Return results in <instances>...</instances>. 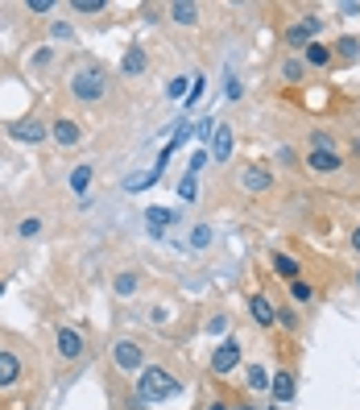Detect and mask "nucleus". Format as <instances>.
I'll list each match as a JSON object with an SVG mask.
<instances>
[{"label":"nucleus","mask_w":360,"mask_h":410,"mask_svg":"<svg viewBox=\"0 0 360 410\" xmlns=\"http://www.w3.org/2000/svg\"><path fill=\"white\" fill-rule=\"evenodd\" d=\"M178 394H182V382H178L170 369H145L141 382H137V398H141L145 407L170 402V398H178Z\"/></svg>","instance_id":"obj_1"},{"label":"nucleus","mask_w":360,"mask_h":410,"mask_svg":"<svg viewBox=\"0 0 360 410\" xmlns=\"http://www.w3.org/2000/svg\"><path fill=\"white\" fill-rule=\"evenodd\" d=\"M70 95H75L79 104H100V100L108 95V75H104L100 66H79V71L70 75Z\"/></svg>","instance_id":"obj_2"},{"label":"nucleus","mask_w":360,"mask_h":410,"mask_svg":"<svg viewBox=\"0 0 360 410\" xmlns=\"http://www.w3.org/2000/svg\"><path fill=\"white\" fill-rule=\"evenodd\" d=\"M236 183H240L245 195H269L274 191V170L261 166V162H245L240 174H236Z\"/></svg>","instance_id":"obj_3"},{"label":"nucleus","mask_w":360,"mask_h":410,"mask_svg":"<svg viewBox=\"0 0 360 410\" xmlns=\"http://www.w3.org/2000/svg\"><path fill=\"white\" fill-rule=\"evenodd\" d=\"M112 361H116L120 373H137V369L145 365V348H141L137 340H116V344H112Z\"/></svg>","instance_id":"obj_4"},{"label":"nucleus","mask_w":360,"mask_h":410,"mask_svg":"<svg viewBox=\"0 0 360 410\" xmlns=\"http://www.w3.org/2000/svg\"><path fill=\"white\" fill-rule=\"evenodd\" d=\"M236 365H240V344H236V340H224V344L211 353V373H216V378H228Z\"/></svg>","instance_id":"obj_5"},{"label":"nucleus","mask_w":360,"mask_h":410,"mask_svg":"<svg viewBox=\"0 0 360 410\" xmlns=\"http://www.w3.org/2000/svg\"><path fill=\"white\" fill-rule=\"evenodd\" d=\"M8 137H12V141H29V145H37V141L50 137V129H46L41 120L29 116V120H12V124H8Z\"/></svg>","instance_id":"obj_6"},{"label":"nucleus","mask_w":360,"mask_h":410,"mask_svg":"<svg viewBox=\"0 0 360 410\" xmlns=\"http://www.w3.org/2000/svg\"><path fill=\"white\" fill-rule=\"evenodd\" d=\"M319 29H323V17L307 12V17H303L299 25H290V29H286V46H294V50H299V46H303V41H307L311 33H319Z\"/></svg>","instance_id":"obj_7"},{"label":"nucleus","mask_w":360,"mask_h":410,"mask_svg":"<svg viewBox=\"0 0 360 410\" xmlns=\"http://www.w3.org/2000/svg\"><path fill=\"white\" fill-rule=\"evenodd\" d=\"M307 166H311L315 174H336V170L344 166V158H340V149H311V153H307Z\"/></svg>","instance_id":"obj_8"},{"label":"nucleus","mask_w":360,"mask_h":410,"mask_svg":"<svg viewBox=\"0 0 360 410\" xmlns=\"http://www.w3.org/2000/svg\"><path fill=\"white\" fill-rule=\"evenodd\" d=\"M54 344H58V357H62V361H79V357H83V336H79L75 328H58Z\"/></svg>","instance_id":"obj_9"},{"label":"nucleus","mask_w":360,"mask_h":410,"mask_svg":"<svg viewBox=\"0 0 360 410\" xmlns=\"http://www.w3.org/2000/svg\"><path fill=\"white\" fill-rule=\"evenodd\" d=\"M50 137L62 145V149H70V145H79V137H83V129L75 124V120H66V116H58L54 124H50Z\"/></svg>","instance_id":"obj_10"},{"label":"nucleus","mask_w":360,"mask_h":410,"mask_svg":"<svg viewBox=\"0 0 360 410\" xmlns=\"http://www.w3.org/2000/svg\"><path fill=\"white\" fill-rule=\"evenodd\" d=\"M249 315H253V324H257V328H274V324H278V307H274L265 295H253Z\"/></svg>","instance_id":"obj_11"},{"label":"nucleus","mask_w":360,"mask_h":410,"mask_svg":"<svg viewBox=\"0 0 360 410\" xmlns=\"http://www.w3.org/2000/svg\"><path fill=\"white\" fill-rule=\"evenodd\" d=\"M145 66H149V54H145L141 46H129V50H124V58H120V71H124L129 79H141V75H145Z\"/></svg>","instance_id":"obj_12"},{"label":"nucleus","mask_w":360,"mask_h":410,"mask_svg":"<svg viewBox=\"0 0 360 410\" xmlns=\"http://www.w3.org/2000/svg\"><path fill=\"white\" fill-rule=\"evenodd\" d=\"M232 145H236V133H232L228 124H220L216 137H211V158H216V162H228V158H232Z\"/></svg>","instance_id":"obj_13"},{"label":"nucleus","mask_w":360,"mask_h":410,"mask_svg":"<svg viewBox=\"0 0 360 410\" xmlns=\"http://www.w3.org/2000/svg\"><path fill=\"white\" fill-rule=\"evenodd\" d=\"M17 382H21V361L0 348V390H8V386H17Z\"/></svg>","instance_id":"obj_14"},{"label":"nucleus","mask_w":360,"mask_h":410,"mask_svg":"<svg viewBox=\"0 0 360 410\" xmlns=\"http://www.w3.org/2000/svg\"><path fill=\"white\" fill-rule=\"evenodd\" d=\"M274 274L286 278V282H299L303 265H299V257H290V253H274Z\"/></svg>","instance_id":"obj_15"},{"label":"nucleus","mask_w":360,"mask_h":410,"mask_svg":"<svg viewBox=\"0 0 360 410\" xmlns=\"http://www.w3.org/2000/svg\"><path fill=\"white\" fill-rule=\"evenodd\" d=\"M269 394H274V402H294V373H278L274 382H269Z\"/></svg>","instance_id":"obj_16"},{"label":"nucleus","mask_w":360,"mask_h":410,"mask_svg":"<svg viewBox=\"0 0 360 410\" xmlns=\"http://www.w3.org/2000/svg\"><path fill=\"white\" fill-rule=\"evenodd\" d=\"M166 12H170L174 25H195V21H199V4H187V0H174Z\"/></svg>","instance_id":"obj_17"},{"label":"nucleus","mask_w":360,"mask_h":410,"mask_svg":"<svg viewBox=\"0 0 360 410\" xmlns=\"http://www.w3.org/2000/svg\"><path fill=\"white\" fill-rule=\"evenodd\" d=\"M303 62H307V66H328V62H332V46H323V41H307Z\"/></svg>","instance_id":"obj_18"},{"label":"nucleus","mask_w":360,"mask_h":410,"mask_svg":"<svg viewBox=\"0 0 360 410\" xmlns=\"http://www.w3.org/2000/svg\"><path fill=\"white\" fill-rule=\"evenodd\" d=\"M91 178H95V166H91V162H83V166H75V170H70V191H75V195H87V187H91Z\"/></svg>","instance_id":"obj_19"},{"label":"nucleus","mask_w":360,"mask_h":410,"mask_svg":"<svg viewBox=\"0 0 360 410\" xmlns=\"http://www.w3.org/2000/svg\"><path fill=\"white\" fill-rule=\"evenodd\" d=\"M145 220H149V232L158 236L162 228H170V224H174V212H170V207H149V212H145Z\"/></svg>","instance_id":"obj_20"},{"label":"nucleus","mask_w":360,"mask_h":410,"mask_svg":"<svg viewBox=\"0 0 360 410\" xmlns=\"http://www.w3.org/2000/svg\"><path fill=\"white\" fill-rule=\"evenodd\" d=\"M245 378H249V390H253V394H265V390H269V382H274L261 365H249V373H245Z\"/></svg>","instance_id":"obj_21"},{"label":"nucleus","mask_w":360,"mask_h":410,"mask_svg":"<svg viewBox=\"0 0 360 410\" xmlns=\"http://www.w3.org/2000/svg\"><path fill=\"white\" fill-rule=\"evenodd\" d=\"M137 286H141V282H137V274H116V282H112V290H116L120 299H133V295H137Z\"/></svg>","instance_id":"obj_22"},{"label":"nucleus","mask_w":360,"mask_h":410,"mask_svg":"<svg viewBox=\"0 0 360 410\" xmlns=\"http://www.w3.org/2000/svg\"><path fill=\"white\" fill-rule=\"evenodd\" d=\"M303 71H307V62H303V58H286V62H282V79H286V83H299V79H303Z\"/></svg>","instance_id":"obj_23"},{"label":"nucleus","mask_w":360,"mask_h":410,"mask_svg":"<svg viewBox=\"0 0 360 410\" xmlns=\"http://www.w3.org/2000/svg\"><path fill=\"white\" fill-rule=\"evenodd\" d=\"M203 83H207L203 75H195V79H191V91H187V100H182V108H187V112H191V108L203 100Z\"/></svg>","instance_id":"obj_24"},{"label":"nucleus","mask_w":360,"mask_h":410,"mask_svg":"<svg viewBox=\"0 0 360 410\" xmlns=\"http://www.w3.org/2000/svg\"><path fill=\"white\" fill-rule=\"evenodd\" d=\"M211 245V228L207 224H195L191 228V249H207Z\"/></svg>","instance_id":"obj_25"},{"label":"nucleus","mask_w":360,"mask_h":410,"mask_svg":"<svg viewBox=\"0 0 360 410\" xmlns=\"http://www.w3.org/2000/svg\"><path fill=\"white\" fill-rule=\"evenodd\" d=\"M37 232H41V216H29V220H21V224H17V236H25V241H29V236H37Z\"/></svg>","instance_id":"obj_26"},{"label":"nucleus","mask_w":360,"mask_h":410,"mask_svg":"<svg viewBox=\"0 0 360 410\" xmlns=\"http://www.w3.org/2000/svg\"><path fill=\"white\" fill-rule=\"evenodd\" d=\"M174 100H187V91H191V79L187 75H178V79H170V87H166Z\"/></svg>","instance_id":"obj_27"},{"label":"nucleus","mask_w":360,"mask_h":410,"mask_svg":"<svg viewBox=\"0 0 360 410\" xmlns=\"http://www.w3.org/2000/svg\"><path fill=\"white\" fill-rule=\"evenodd\" d=\"M278 324H282L286 332H299V315H294V307H278Z\"/></svg>","instance_id":"obj_28"},{"label":"nucleus","mask_w":360,"mask_h":410,"mask_svg":"<svg viewBox=\"0 0 360 410\" xmlns=\"http://www.w3.org/2000/svg\"><path fill=\"white\" fill-rule=\"evenodd\" d=\"M290 295H294L299 303H311V299H315V290H311V286H307L303 278H299V282H290Z\"/></svg>","instance_id":"obj_29"},{"label":"nucleus","mask_w":360,"mask_h":410,"mask_svg":"<svg viewBox=\"0 0 360 410\" xmlns=\"http://www.w3.org/2000/svg\"><path fill=\"white\" fill-rule=\"evenodd\" d=\"M336 50H340L344 58H357V54H360V41H357V37H340V41H336Z\"/></svg>","instance_id":"obj_30"},{"label":"nucleus","mask_w":360,"mask_h":410,"mask_svg":"<svg viewBox=\"0 0 360 410\" xmlns=\"http://www.w3.org/2000/svg\"><path fill=\"white\" fill-rule=\"evenodd\" d=\"M75 12H104V0H75Z\"/></svg>","instance_id":"obj_31"},{"label":"nucleus","mask_w":360,"mask_h":410,"mask_svg":"<svg viewBox=\"0 0 360 410\" xmlns=\"http://www.w3.org/2000/svg\"><path fill=\"white\" fill-rule=\"evenodd\" d=\"M311 145H315V149H336V141H332V133H319V129L311 133Z\"/></svg>","instance_id":"obj_32"},{"label":"nucleus","mask_w":360,"mask_h":410,"mask_svg":"<svg viewBox=\"0 0 360 410\" xmlns=\"http://www.w3.org/2000/svg\"><path fill=\"white\" fill-rule=\"evenodd\" d=\"M178 195H182V199H195V195H199V187H195V174H187V178L178 183Z\"/></svg>","instance_id":"obj_33"},{"label":"nucleus","mask_w":360,"mask_h":410,"mask_svg":"<svg viewBox=\"0 0 360 410\" xmlns=\"http://www.w3.org/2000/svg\"><path fill=\"white\" fill-rule=\"evenodd\" d=\"M224 95H228V100H240V95H245V87H240L236 79H224Z\"/></svg>","instance_id":"obj_34"},{"label":"nucleus","mask_w":360,"mask_h":410,"mask_svg":"<svg viewBox=\"0 0 360 410\" xmlns=\"http://www.w3.org/2000/svg\"><path fill=\"white\" fill-rule=\"evenodd\" d=\"M207 158H211V153H203V149H195V158H191V170H187V174H199V170L207 166Z\"/></svg>","instance_id":"obj_35"},{"label":"nucleus","mask_w":360,"mask_h":410,"mask_svg":"<svg viewBox=\"0 0 360 410\" xmlns=\"http://www.w3.org/2000/svg\"><path fill=\"white\" fill-rule=\"evenodd\" d=\"M50 33H54L58 41H66V37H70V25H62V21H54V25H50Z\"/></svg>","instance_id":"obj_36"},{"label":"nucleus","mask_w":360,"mask_h":410,"mask_svg":"<svg viewBox=\"0 0 360 410\" xmlns=\"http://www.w3.org/2000/svg\"><path fill=\"white\" fill-rule=\"evenodd\" d=\"M54 8V0H29V12H50Z\"/></svg>","instance_id":"obj_37"},{"label":"nucleus","mask_w":360,"mask_h":410,"mask_svg":"<svg viewBox=\"0 0 360 410\" xmlns=\"http://www.w3.org/2000/svg\"><path fill=\"white\" fill-rule=\"evenodd\" d=\"M166 315H170L166 307H153V311H149V324H166Z\"/></svg>","instance_id":"obj_38"},{"label":"nucleus","mask_w":360,"mask_h":410,"mask_svg":"<svg viewBox=\"0 0 360 410\" xmlns=\"http://www.w3.org/2000/svg\"><path fill=\"white\" fill-rule=\"evenodd\" d=\"M50 58H54V50H50V46H46V50H37V58H33V62H37V66H46V62H50Z\"/></svg>","instance_id":"obj_39"},{"label":"nucleus","mask_w":360,"mask_h":410,"mask_svg":"<svg viewBox=\"0 0 360 410\" xmlns=\"http://www.w3.org/2000/svg\"><path fill=\"white\" fill-rule=\"evenodd\" d=\"M352 249H357V253H360V228H357V232H352Z\"/></svg>","instance_id":"obj_40"},{"label":"nucleus","mask_w":360,"mask_h":410,"mask_svg":"<svg viewBox=\"0 0 360 410\" xmlns=\"http://www.w3.org/2000/svg\"><path fill=\"white\" fill-rule=\"evenodd\" d=\"M207 410H228V407H224V402H211V407H207Z\"/></svg>","instance_id":"obj_41"},{"label":"nucleus","mask_w":360,"mask_h":410,"mask_svg":"<svg viewBox=\"0 0 360 410\" xmlns=\"http://www.w3.org/2000/svg\"><path fill=\"white\" fill-rule=\"evenodd\" d=\"M357 282H360V278H357Z\"/></svg>","instance_id":"obj_42"}]
</instances>
